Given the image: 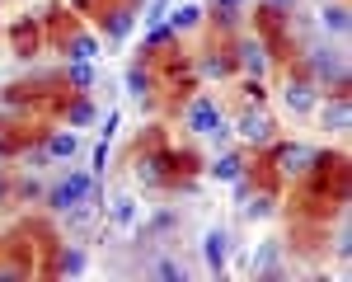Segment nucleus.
I'll use <instances>...</instances> for the list:
<instances>
[{
  "label": "nucleus",
  "instance_id": "1",
  "mask_svg": "<svg viewBox=\"0 0 352 282\" xmlns=\"http://www.w3.org/2000/svg\"><path fill=\"white\" fill-rule=\"evenodd\" d=\"M179 165H192L188 155H179V151H146V155H136L132 169H136V179L146 184V188H174V179L184 174Z\"/></svg>",
  "mask_w": 352,
  "mask_h": 282
},
{
  "label": "nucleus",
  "instance_id": "2",
  "mask_svg": "<svg viewBox=\"0 0 352 282\" xmlns=\"http://www.w3.org/2000/svg\"><path fill=\"white\" fill-rule=\"evenodd\" d=\"M300 71L320 85V89H329V94L333 89H348V61H343V52H333V47H310L305 61H300Z\"/></svg>",
  "mask_w": 352,
  "mask_h": 282
},
{
  "label": "nucleus",
  "instance_id": "3",
  "mask_svg": "<svg viewBox=\"0 0 352 282\" xmlns=\"http://www.w3.org/2000/svg\"><path fill=\"white\" fill-rule=\"evenodd\" d=\"M188 132H192V137H202V141H212V146H226L230 122L221 118V109H217L212 94H197V99L188 104Z\"/></svg>",
  "mask_w": 352,
  "mask_h": 282
},
{
  "label": "nucleus",
  "instance_id": "4",
  "mask_svg": "<svg viewBox=\"0 0 352 282\" xmlns=\"http://www.w3.org/2000/svg\"><path fill=\"white\" fill-rule=\"evenodd\" d=\"M320 99H324V89L310 80L300 66H292V71H287V80H282V104H287V113L305 118V113L320 109Z\"/></svg>",
  "mask_w": 352,
  "mask_h": 282
},
{
  "label": "nucleus",
  "instance_id": "5",
  "mask_svg": "<svg viewBox=\"0 0 352 282\" xmlns=\"http://www.w3.org/2000/svg\"><path fill=\"white\" fill-rule=\"evenodd\" d=\"M230 56H235V71L254 76V80H263V76H268V61H272V47H268L263 33H240L235 47H230Z\"/></svg>",
  "mask_w": 352,
  "mask_h": 282
},
{
  "label": "nucleus",
  "instance_id": "6",
  "mask_svg": "<svg viewBox=\"0 0 352 282\" xmlns=\"http://www.w3.org/2000/svg\"><path fill=\"white\" fill-rule=\"evenodd\" d=\"M315 146H305V141H272V169L282 174V179H310V169H315Z\"/></svg>",
  "mask_w": 352,
  "mask_h": 282
},
{
  "label": "nucleus",
  "instance_id": "7",
  "mask_svg": "<svg viewBox=\"0 0 352 282\" xmlns=\"http://www.w3.org/2000/svg\"><path fill=\"white\" fill-rule=\"evenodd\" d=\"M230 132L244 141V146H272L277 141V122H272V113L263 104H249V109L230 122Z\"/></svg>",
  "mask_w": 352,
  "mask_h": 282
},
{
  "label": "nucleus",
  "instance_id": "8",
  "mask_svg": "<svg viewBox=\"0 0 352 282\" xmlns=\"http://www.w3.org/2000/svg\"><path fill=\"white\" fill-rule=\"evenodd\" d=\"M89 188H94V169H76V174H66L61 184H52V193H47V207H52L56 217H61V212H71V207L89 202Z\"/></svg>",
  "mask_w": 352,
  "mask_h": 282
},
{
  "label": "nucleus",
  "instance_id": "9",
  "mask_svg": "<svg viewBox=\"0 0 352 282\" xmlns=\"http://www.w3.org/2000/svg\"><path fill=\"white\" fill-rule=\"evenodd\" d=\"M132 24H136V5L132 0H113V5L99 10V33H104L109 43H122V38L132 33Z\"/></svg>",
  "mask_w": 352,
  "mask_h": 282
},
{
  "label": "nucleus",
  "instance_id": "10",
  "mask_svg": "<svg viewBox=\"0 0 352 282\" xmlns=\"http://www.w3.org/2000/svg\"><path fill=\"white\" fill-rule=\"evenodd\" d=\"M320 122H324V132H333V137H343L348 132V118H352V104H348V89H333L329 99H320Z\"/></svg>",
  "mask_w": 352,
  "mask_h": 282
},
{
  "label": "nucleus",
  "instance_id": "11",
  "mask_svg": "<svg viewBox=\"0 0 352 282\" xmlns=\"http://www.w3.org/2000/svg\"><path fill=\"white\" fill-rule=\"evenodd\" d=\"M122 85H127V94H132V99H141V104L155 94V66H151V56H146V52L127 66V80H122Z\"/></svg>",
  "mask_w": 352,
  "mask_h": 282
},
{
  "label": "nucleus",
  "instance_id": "12",
  "mask_svg": "<svg viewBox=\"0 0 352 282\" xmlns=\"http://www.w3.org/2000/svg\"><path fill=\"white\" fill-rule=\"evenodd\" d=\"M80 151V137L76 132H47L43 137V151H33V165H43V160H71Z\"/></svg>",
  "mask_w": 352,
  "mask_h": 282
},
{
  "label": "nucleus",
  "instance_id": "13",
  "mask_svg": "<svg viewBox=\"0 0 352 282\" xmlns=\"http://www.w3.org/2000/svg\"><path fill=\"white\" fill-rule=\"evenodd\" d=\"M197 71H202L207 80H230V76H235V56L226 52V47H207L202 61H197Z\"/></svg>",
  "mask_w": 352,
  "mask_h": 282
},
{
  "label": "nucleus",
  "instance_id": "14",
  "mask_svg": "<svg viewBox=\"0 0 352 282\" xmlns=\"http://www.w3.org/2000/svg\"><path fill=\"white\" fill-rule=\"evenodd\" d=\"M61 56L66 61H94L99 56V33H66L61 38Z\"/></svg>",
  "mask_w": 352,
  "mask_h": 282
},
{
  "label": "nucleus",
  "instance_id": "15",
  "mask_svg": "<svg viewBox=\"0 0 352 282\" xmlns=\"http://www.w3.org/2000/svg\"><path fill=\"white\" fill-rule=\"evenodd\" d=\"M202 259L212 273H226V230H207L202 235Z\"/></svg>",
  "mask_w": 352,
  "mask_h": 282
},
{
  "label": "nucleus",
  "instance_id": "16",
  "mask_svg": "<svg viewBox=\"0 0 352 282\" xmlns=\"http://www.w3.org/2000/svg\"><path fill=\"white\" fill-rule=\"evenodd\" d=\"M240 174H244V155H240V151H226V155H217L212 179H221V184H235Z\"/></svg>",
  "mask_w": 352,
  "mask_h": 282
},
{
  "label": "nucleus",
  "instance_id": "17",
  "mask_svg": "<svg viewBox=\"0 0 352 282\" xmlns=\"http://www.w3.org/2000/svg\"><path fill=\"white\" fill-rule=\"evenodd\" d=\"M202 19H207V14H202V5H179V10H174V19H164V24L174 28V33H192V28H202Z\"/></svg>",
  "mask_w": 352,
  "mask_h": 282
},
{
  "label": "nucleus",
  "instance_id": "18",
  "mask_svg": "<svg viewBox=\"0 0 352 282\" xmlns=\"http://www.w3.org/2000/svg\"><path fill=\"white\" fill-rule=\"evenodd\" d=\"M164 47H179V33L164 24H151V33H146V56H155V52H164Z\"/></svg>",
  "mask_w": 352,
  "mask_h": 282
},
{
  "label": "nucleus",
  "instance_id": "19",
  "mask_svg": "<svg viewBox=\"0 0 352 282\" xmlns=\"http://www.w3.org/2000/svg\"><path fill=\"white\" fill-rule=\"evenodd\" d=\"M94 118H99V104H94V99H89V94L80 89V99L66 109V122H71V127H89Z\"/></svg>",
  "mask_w": 352,
  "mask_h": 282
},
{
  "label": "nucleus",
  "instance_id": "20",
  "mask_svg": "<svg viewBox=\"0 0 352 282\" xmlns=\"http://www.w3.org/2000/svg\"><path fill=\"white\" fill-rule=\"evenodd\" d=\"M320 24H324L329 33H338V38H343V33H348V5H343V0H333V5H324Z\"/></svg>",
  "mask_w": 352,
  "mask_h": 282
},
{
  "label": "nucleus",
  "instance_id": "21",
  "mask_svg": "<svg viewBox=\"0 0 352 282\" xmlns=\"http://www.w3.org/2000/svg\"><path fill=\"white\" fill-rule=\"evenodd\" d=\"M56 268H61L66 278H76V273H85V250H80V245L61 250V259H56Z\"/></svg>",
  "mask_w": 352,
  "mask_h": 282
},
{
  "label": "nucleus",
  "instance_id": "22",
  "mask_svg": "<svg viewBox=\"0 0 352 282\" xmlns=\"http://www.w3.org/2000/svg\"><path fill=\"white\" fill-rule=\"evenodd\" d=\"M66 85L89 89V85H94V66H89V61H71V66H66Z\"/></svg>",
  "mask_w": 352,
  "mask_h": 282
},
{
  "label": "nucleus",
  "instance_id": "23",
  "mask_svg": "<svg viewBox=\"0 0 352 282\" xmlns=\"http://www.w3.org/2000/svg\"><path fill=\"white\" fill-rule=\"evenodd\" d=\"M113 221H118V226H132L136 221V202H132V197H118V202H113Z\"/></svg>",
  "mask_w": 352,
  "mask_h": 282
},
{
  "label": "nucleus",
  "instance_id": "24",
  "mask_svg": "<svg viewBox=\"0 0 352 282\" xmlns=\"http://www.w3.org/2000/svg\"><path fill=\"white\" fill-rule=\"evenodd\" d=\"M155 273H160V278H174V282L188 278V268H184L179 259H160V263H155Z\"/></svg>",
  "mask_w": 352,
  "mask_h": 282
},
{
  "label": "nucleus",
  "instance_id": "25",
  "mask_svg": "<svg viewBox=\"0 0 352 282\" xmlns=\"http://www.w3.org/2000/svg\"><path fill=\"white\" fill-rule=\"evenodd\" d=\"M263 99H268V89H263V80L244 76V104H263Z\"/></svg>",
  "mask_w": 352,
  "mask_h": 282
},
{
  "label": "nucleus",
  "instance_id": "26",
  "mask_svg": "<svg viewBox=\"0 0 352 282\" xmlns=\"http://www.w3.org/2000/svg\"><path fill=\"white\" fill-rule=\"evenodd\" d=\"M263 10H268V14H277V19H282V14L292 19V10H296V0H268Z\"/></svg>",
  "mask_w": 352,
  "mask_h": 282
},
{
  "label": "nucleus",
  "instance_id": "27",
  "mask_svg": "<svg viewBox=\"0 0 352 282\" xmlns=\"http://www.w3.org/2000/svg\"><path fill=\"white\" fill-rule=\"evenodd\" d=\"M164 14H169V0H151V10H146V24H160Z\"/></svg>",
  "mask_w": 352,
  "mask_h": 282
},
{
  "label": "nucleus",
  "instance_id": "28",
  "mask_svg": "<svg viewBox=\"0 0 352 282\" xmlns=\"http://www.w3.org/2000/svg\"><path fill=\"white\" fill-rule=\"evenodd\" d=\"M212 5H217V10H244L249 0H212Z\"/></svg>",
  "mask_w": 352,
  "mask_h": 282
},
{
  "label": "nucleus",
  "instance_id": "29",
  "mask_svg": "<svg viewBox=\"0 0 352 282\" xmlns=\"http://www.w3.org/2000/svg\"><path fill=\"white\" fill-rule=\"evenodd\" d=\"M0 197H5V174H0Z\"/></svg>",
  "mask_w": 352,
  "mask_h": 282
}]
</instances>
